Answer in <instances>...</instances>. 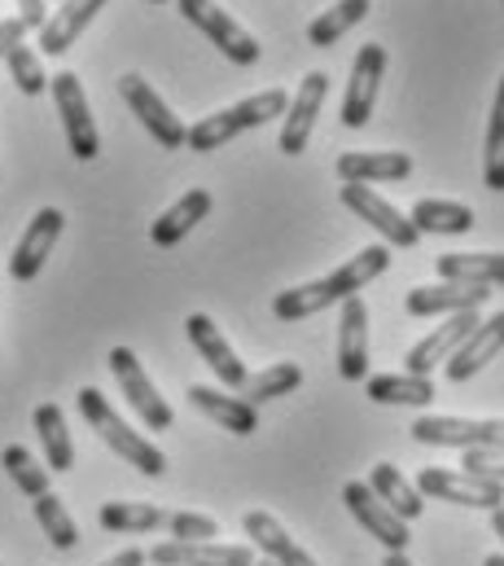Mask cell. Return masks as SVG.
<instances>
[{"instance_id":"cell-1","label":"cell","mask_w":504,"mask_h":566,"mask_svg":"<svg viewBox=\"0 0 504 566\" xmlns=\"http://www.w3.org/2000/svg\"><path fill=\"white\" fill-rule=\"evenodd\" d=\"M386 269H390V251H386V247H365L360 255H351V260H347L343 269H334L329 277H316V282H307V285L281 290V294L272 298V312H276L281 321H307V316H316V312H325V307H334V303L360 294L369 282H378Z\"/></svg>"},{"instance_id":"cell-2","label":"cell","mask_w":504,"mask_h":566,"mask_svg":"<svg viewBox=\"0 0 504 566\" xmlns=\"http://www.w3.org/2000/svg\"><path fill=\"white\" fill-rule=\"evenodd\" d=\"M285 106H290V97H285L281 88L254 93V97H246V102H238V106H229V111H216V115H207L202 124L185 128V145L198 149V154H211V149H220V145L233 142L238 133H246V128L272 124L276 115H285Z\"/></svg>"},{"instance_id":"cell-3","label":"cell","mask_w":504,"mask_h":566,"mask_svg":"<svg viewBox=\"0 0 504 566\" xmlns=\"http://www.w3.org/2000/svg\"><path fill=\"white\" fill-rule=\"evenodd\" d=\"M80 413H84L88 426H93V430H97V434H102V439L124 457L127 465H136L140 474L158 479V474L167 470V457H162L145 434H136V430H132V426L111 409V400H106L97 387H84V391H80Z\"/></svg>"},{"instance_id":"cell-4","label":"cell","mask_w":504,"mask_h":566,"mask_svg":"<svg viewBox=\"0 0 504 566\" xmlns=\"http://www.w3.org/2000/svg\"><path fill=\"white\" fill-rule=\"evenodd\" d=\"M176 4H180V13H185L233 66H254V62H259V40H254L238 18H229L216 0H176Z\"/></svg>"},{"instance_id":"cell-5","label":"cell","mask_w":504,"mask_h":566,"mask_svg":"<svg viewBox=\"0 0 504 566\" xmlns=\"http://www.w3.org/2000/svg\"><path fill=\"white\" fill-rule=\"evenodd\" d=\"M49 88H53V102H57V115H62V128H66V145H71V154H75L80 163L97 158L102 137H97V124H93L88 97H84V88H80V75L62 71V75H53V80H49Z\"/></svg>"},{"instance_id":"cell-6","label":"cell","mask_w":504,"mask_h":566,"mask_svg":"<svg viewBox=\"0 0 504 566\" xmlns=\"http://www.w3.org/2000/svg\"><path fill=\"white\" fill-rule=\"evenodd\" d=\"M417 496L448 501V505H465V510H501L504 505L501 483H479V479H470V474H452V470H439V465H426V470L417 474Z\"/></svg>"},{"instance_id":"cell-7","label":"cell","mask_w":504,"mask_h":566,"mask_svg":"<svg viewBox=\"0 0 504 566\" xmlns=\"http://www.w3.org/2000/svg\"><path fill=\"white\" fill-rule=\"evenodd\" d=\"M111 374L119 378L127 405L140 413V422L149 426V430H167V426L176 422L171 405H167V400L158 396V387L145 378V369H140V360H136L132 347H115V352H111Z\"/></svg>"},{"instance_id":"cell-8","label":"cell","mask_w":504,"mask_h":566,"mask_svg":"<svg viewBox=\"0 0 504 566\" xmlns=\"http://www.w3.org/2000/svg\"><path fill=\"white\" fill-rule=\"evenodd\" d=\"M62 224H66V216H62L57 207H44V211L31 216L27 233L18 238V247H13V255H9V277H13V282H35V277L44 273V260L53 255V247H57V238H62Z\"/></svg>"},{"instance_id":"cell-9","label":"cell","mask_w":504,"mask_h":566,"mask_svg":"<svg viewBox=\"0 0 504 566\" xmlns=\"http://www.w3.org/2000/svg\"><path fill=\"white\" fill-rule=\"evenodd\" d=\"M343 207H351L369 229H378L381 238L390 242V247H399V251H412L417 242H421V233L412 229V220L403 216V211H395L381 193H374L369 185H343Z\"/></svg>"},{"instance_id":"cell-10","label":"cell","mask_w":504,"mask_h":566,"mask_svg":"<svg viewBox=\"0 0 504 566\" xmlns=\"http://www.w3.org/2000/svg\"><path fill=\"white\" fill-rule=\"evenodd\" d=\"M325 97H329V75H325V71L303 75V88H298L294 102L285 106V124H281V149H285L290 158L307 149L312 128H316V119H321V111H325Z\"/></svg>"},{"instance_id":"cell-11","label":"cell","mask_w":504,"mask_h":566,"mask_svg":"<svg viewBox=\"0 0 504 566\" xmlns=\"http://www.w3.org/2000/svg\"><path fill=\"white\" fill-rule=\"evenodd\" d=\"M185 334H189V343L198 347V356L211 365V374L224 382V387H246L251 382V374H246V365L238 360V352L229 347V338L220 334V325L207 316V312H193L189 321H185Z\"/></svg>"},{"instance_id":"cell-12","label":"cell","mask_w":504,"mask_h":566,"mask_svg":"<svg viewBox=\"0 0 504 566\" xmlns=\"http://www.w3.org/2000/svg\"><path fill=\"white\" fill-rule=\"evenodd\" d=\"M119 93H124V102L132 106V115L149 128V137L162 145V149H180V145H185V124L167 111V102L149 88V80L124 75V80H119Z\"/></svg>"},{"instance_id":"cell-13","label":"cell","mask_w":504,"mask_h":566,"mask_svg":"<svg viewBox=\"0 0 504 566\" xmlns=\"http://www.w3.org/2000/svg\"><path fill=\"white\" fill-rule=\"evenodd\" d=\"M381 75H386V49L381 44H365L351 62V84H347V102H343V124L347 128H365L378 102Z\"/></svg>"},{"instance_id":"cell-14","label":"cell","mask_w":504,"mask_h":566,"mask_svg":"<svg viewBox=\"0 0 504 566\" xmlns=\"http://www.w3.org/2000/svg\"><path fill=\"white\" fill-rule=\"evenodd\" d=\"M343 501H347V510H351V518L378 541V545H386V554H403L408 549V527L381 505L378 496L369 492V483H360V479H351L347 488H343Z\"/></svg>"},{"instance_id":"cell-15","label":"cell","mask_w":504,"mask_h":566,"mask_svg":"<svg viewBox=\"0 0 504 566\" xmlns=\"http://www.w3.org/2000/svg\"><path fill=\"white\" fill-rule=\"evenodd\" d=\"M479 321H483L479 312H452L443 325H434V329H430V334H426V338L403 356V365H408L403 374L430 378V369H434L439 360H448V356H452V352L474 334V325H479Z\"/></svg>"},{"instance_id":"cell-16","label":"cell","mask_w":504,"mask_h":566,"mask_svg":"<svg viewBox=\"0 0 504 566\" xmlns=\"http://www.w3.org/2000/svg\"><path fill=\"white\" fill-rule=\"evenodd\" d=\"M487 298H492V285L439 282V285L408 290L403 307H408V316H452V312H479Z\"/></svg>"},{"instance_id":"cell-17","label":"cell","mask_w":504,"mask_h":566,"mask_svg":"<svg viewBox=\"0 0 504 566\" xmlns=\"http://www.w3.org/2000/svg\"><path fill=\"white\" fill-rule=\"evenodd\" d=\"M338 374L347 382L369 378V307L360 294L343 298V321H338Z\"/></svg>"},{"instance_id":"cell-18","label":"cell","mask_w":504,"mask_h":566,"mask_svg":"<svg viewBox=\"0 0 504 566\" xmlns=\"http://www.w3.org/2000/svg\"><path fill=\"white\" fill-rule=\"evenodd\" d=\"M154 566H254L251 545H216V541H167L149 549Z\"/></svg>"},{"instance_id":"cell-19","label":"cell","mask_w":504,"mask_h":566,"mask_svg":"<svg viewBox=\"0 0 504 566\" xmlns=\"http://www.w3.org/2000/svg\"><path fill=\"white\" fill-rule=\"evenodd\" d=\"M412 439L430 443V448H483V443H501V422L483 418H417L412 422Z\"/></svg>"},{"instance_id":"cell-20","label":"cell","mask_w":504,"mask_h":566,"mask_svg":"<svg viewBox=\"0 0 504 566\" xmlns=\"http://www.w3.org/2000/svg\"><path fill=\"white\" fill-rule=\"evenodd\" d=\"M501 338H504V316H487V321H479L474 325V334L448 356V365H443V374H448V382H465V378H474V374H483L492 360H496V352H501Z\"/></svg>"},{"instance_id":"cell-21","label":"cell","mask_w":504,"mask_h":566,"mask_svg":"<svg viewBox=\"0 0 504 566\" xmlns=\"http://www.w3.org/2000/svg\"><path fill=\"white\" fill-rule=\"evenodd\" d=\"M412 171V158L403 149H351L338 158L343 185H390Z\"/></svg>"},{"instance_id":"cell-22","label":"cell","mask_w":504,"mask_h":566,"mask_svg":"<svg viewBox=\"0 0 504 566\" xmlns=\"http://www.w3.org/2000/svg\"><path fill=\"white\" fill-rule=\"evenodd\" d=\"M102 4H106V0H62V9H57L53 18H44V27H40L44 53H49V57H62V53L84 35V27L97 18Z\"/></svg>"},{"instance_id":"cell-23","label":"cell","mask_w":504,"mask_h":566,"mask_svg":"<svg viewBox=\"0 0 504 566\" xmlns=\"http://www.w3.org/2000/svg\"><path fill=\"white\" fill-rule=\"evenodd\" d=\"M242 523H246V536L267 554V563L272 566H316V558H312L307 549H298L294 536H290L267 510H251Z\"/></svg>"},{"instance_id":"cell-24","label":"cell","mask_w":504,"mask_h":566,"mask_svg":"<svg viewBox=\"0 0 504 566\" xmlns=\"http://www.w3.org/2000/svg\"><path fill=\"white\" fill-rule=\"evenodd\" d=\"M211 207H216V198H211L207 189H189L176 207H167V211L154 220V229H149L154 247H176V242H185V233L198 229V224L211 216Z\"/></svg>"},{"instance_id":"cell-25","label":"cell","mask_w":504,"mask_h":566,"mask_svg":"<svg viewBox=\"0 0 504 566\" xmlns=\"http://www.w3.org/2000/svg\"><path fill=\"white\" fill-rule=\"evenodd\" d=\"M189 405L198 413H207L220 430H233V434H254L259 430V413L251 405L238 400V396H220L216 387H189Z\"/></svg>"},{"instance_id":"cell-26","label":"cell","mask_w":504,"mask_h":566,"mask_svg":"<svg viewBox=\"0 0 504 566\" xmlns=\"http://www.w3.org/2000/svg\"><path fill=\"white\" fill-rule=\"evenodd\" d=\"M369 492L378 496L399 523H412V518H421V510H426V501L417 496V488H412V483L399 474V465H390V461L374 465V474H369Z\"/></svg>"},{"instance_id":"cell-27","label":"cell","mask_w":504,"mask_h":566,"mask_svg":"<svg viewBox=\"0 0 504 566\" xmlns=\"http://www.w3.org/2000/svg\"><path fill=\"white\" fill-rule=\"evenodd\" d=\"M31 422H35V434H40V443H44V470H49V474H66V470L75 465V443H71V434H66L62 409H57V405H35Z\"/></svg>"},{"instance_id":"cell-28","label":"cell","mask_w":504,"mask_h":566,"mask_svg":"<svg viewBox=\"0 0 504 566\" xmlns=\"http://www.w3.org/2000/svg\"><path fill=\"white\" fill-rule=\"evenodd\" d=\"M365 396L374 405H408V409H426L439 391L434 378H417V374H378L365 382Z\"/></svg>"},{"instance_id":"cell-29","label":"cell","mask_w":504,"mask_h":566,"mask_svg":"<svg viewBox=\"0 0 504 566\" xmlns=\"http://www.w3.org/2000/svg\"><path fill=\"white\" fill-rule=\"evenodd\" d=\"M439 277L443 282H474V285H496L504 282V255L496 251H452V255H439Z\"/></svg>"},{"instance_id":"cell-30","label":"cell","mask_w":504,"mask_h":566,"mask_svg":"<svg viewBox=\"0 0 504 566\" xmlns=\"http://www.w3.org/2000/svg\"><path fill=\"white\" fill-rule=\"evenodd\" d=\"M408 220L417 233H470L474 229V211L465 202H443V198H421Z\"/></svg>"},{"instance_id":"cell-31","label":"cell","mask_w":504,"mask_h":566,"mask_svg":"<svg viewBox=\"0 0 504 566\" xmlns=\"http://www.w3.org/2000/svg\"><path fill=\"white\" fill-rule=\"evenodd\" d=\"M97 518H102V527L115 532V536H140V532L167 527V510H158V505H136V501H106Z\"/></svg>"},{"instance_id":"cell-32","label":"cell","mask_w":504,"mask_h":566,"mask_svg":"<svg viewBox=\"0 0 504 566\" xmlns=\"http://www.w3.org/2000/svg\"><path fill=\"white\" fill-rule=\"evenodd\" d=\"M365 13H369V0H338L334 9H325V13L307 27V44H312V49H329V44L343 40L356 22H365Z\"/></svg>"},{"instance_id":"cell-33","label":"cell","mask_w":504,"mask_h":566,"mask_svg":"<svg viewBox=\"0 0 504 566\" xmlns=\"http://www.w3.org/2000/svg\"><path fill=\"white\" fill-rule=\"evenodd\" d=\"M31 510H35V523L44 527V536H49L53 549H75V545H80V527H75V518L66 514V505H62L53 492L35 496Z\"/></svg>"},{"instance_id":"cell-34","label":"cell","mask_w":504,"mask_h":566,"mask_svg":"<svg viewBox=\"0 0 504 566\" xmlns=\"http://www.w3.org/2000/svg\"><path fill=\"white\" fill-rule=\"evenodd\" d=\"M303 382V369L298 365H290V360H281V365H272V369H263L254 382H246V405L259 409V405H267V400H281V396H290L294 387Z\"/></svg>"},{"instance_id":"cell-35","label":"cell","mask_w":504,"mask_h":566,"mask_svg":"<svg viewBox=\"0 0 504 566\" xmlns=\"http://www.w3.org/2000/svg\"><path fill=\"white\" fill-rule=\"evenodd\" d=\"M483 180L487 189H504V88L492 102V115H487V142H483Z\"/></svg>"},{"instance_id":"cell-36","label":"cell","mask_w":504,"mask_h":566,"mask_svg":"<svg viewBox=\"0 0 504 566\" xmlns=\"http://www.w3.org/2000/svg\"><path fill=\"white\" fill-rule=\"evenodd\" d=\"M0 465L9 470V479L18 483V492H27V496H44V492H49V470H44L27 448L9 443V448L0 452Z\"/></svg>"},{"instance_id":"cell-37","label":"cell","mask_w":504,"mask_h":566,"mask_svg":"<svg viewBox=\"0 0 504 566\" xmlns=\"http://www.w3.org/2000/svg\"><path fill=\"white\" fill-rule=\"evenodd\" d=\"M9 80L18 84V93H27V97H40L44 88H49V80H44V66H40V57L27 49V44H18L9 57Z\"/></svg>"},{"instance_id":"cell-38","label":"cell","mask_w":504,"mask_h":566,"mask_svg":"<svg viewBox=\"0 0 504 566\" xmlns=\"http://www.w3.org/2000/svg\"><path fill=\"white\" fill-rule=\"evenodd\" d=\"M461 474H470V479H479V483H501V479H504L501 443L461 448Z\"/></svg>"},{"instance_id":"cell-39","label":"cell","mask_w":504,"mask_h":566,"mask_svg":"<svg viewBox=\"0 0 504 566\" xmlns=\"http://www.w3.org/2000/svg\"><path fill=\"white\" fill-rule=\"evenodd\" d=\"M167 527H171L176 541H216V536H220L216 518H207V514H189V510L167 514Z\"/></svg>"},{"instance_id":"cell-40","label":"cell","mask_w":504,"mask_h":566,"mask_svg":"<svg viewBox=\"0 0 504 566\" xmlns=\"http://www.w3.org/2000/svg\"><path fill=\"white\" fill-rule=\"evenodd\" d=\"M22 35H27V22H22V18H4V22H0V62L22 44Z\"/></svg>"},{"instance_id":"cell-41","label":"cell","mask_w":504,"mask_h":566,"mask_svg":"<svg viewBox=\"0 0 504 566\" xmlns=\"http://www.w3.org/2000/svg\"><path fill=\"white\" fill-rule=\"evenodd\" d=\"M18 9H22L18 18L27 22V31H40L44 27V0H18Z\"/></svg>"},{"instance_id":"cell-42","label":"cell","mask_w":504,"mask_h":566,"mask_svg":"<svg viewBox=\"0 0 504 566\" xmlns=\"http://www.w3.org/2000/svg\"><path fill=\"white\" fill-rule=\"evenodd\" d=\"M102 566H145V554H140V549H124V554H115L111 563H102Z\"/></svg>"},{"instance_id":"cell-43","label":"cell","mask_w":504,"mask_h":566,"mask_svg":"<svg viewBox=\"0 0 504 566\" xmlns=\"http://www.w3.org/2000/svg\"><path fill=\"white\" fill-rule=\"evenodd\" d=\"M492 532H496V536H504V505H501V510H492Z\"/></svg>"},{"instance_id":"cell-44","label":"cell","mask_w":504,"mask_h":566,"mask_svg":"<svg viewBox=\"0 0 504 566\" xmlns=\"http://www.w3.org/2000/svg\"><path fill=\"white\" fill-rule=\"evenodd\" d=\"M381 566H412V563H408L403 554H386V563H381Z\"/></svg>"},{"instance_id":"cell-45","label":"cell","mask_w":504,"mask_h":566,"mask_svg":"<svg viewBox=\"0 0 504 566\" xmlns=\"http://www.w3.org/2000/svg\"><path fill=\"white\" fill-rule=\"evenodd\" d=\"M487 566H504V554H492V558H487Z\"/></svg>"},{"instance_id":"cell-46","label":"cell","mask_w":504,"mask_h":566,"mask_svg":"<svg viewBox=\"0 0 504 566\" xmlns=\"http://www.w3.org/2000/svg\"><path fill=\"white\" fill-rule=\"evenodd\" d=\"M154 4H167V0H154Z\"/></svg>"},{"instance_id":"cell-47","label":"cell","mask_w":504,"mask_h":566,"mask_svg":"<svg viewBox=\"0 0 504 566\" xmlns=\"http://www.w3.org/2000/svg\"><path fill=\"white\" fill-rule=\"evenodd\" d=\"M263 566H272V563H263Z\"/></svg>"}]
</instances>
